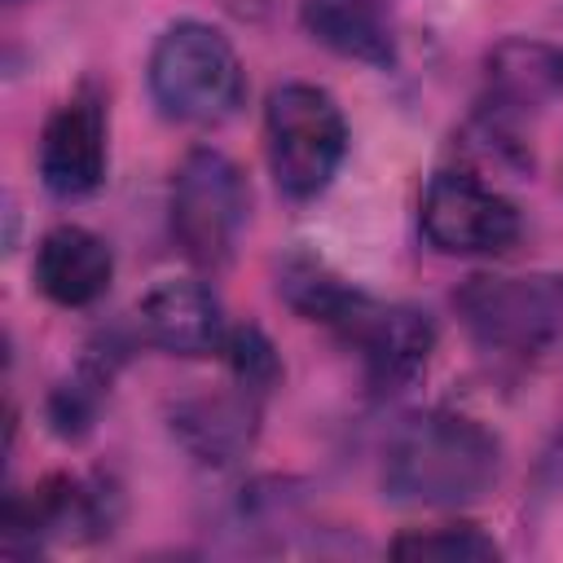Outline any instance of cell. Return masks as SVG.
<instances>
[{"label": "cell", "instance_id": "6da1fadb", "mask_svg": "<svg viewBox=\"0 0 563 563\" xmlns=\"http://www.w3.org/2000/svg\"><path fill=\"white\" fill-rule=\"evenodd\" d=\"M501 475V444L462 413H413L383 457V493L405 506H471Z\"/></svg>", "mask_w": 563, "mask_h": 563}, {"label": "cell", "instance_id": "7a4b0ae2", "mask_svg": "<svg viewBox=\"0 0 563 563\" xmlns=\"http://www.w3.org/2000/svg\"><path fill=\"white\" fill-rule=\"evenodd\" d=\"M242 62L224 31L207 22H176L150 53V92L167 119L220 123L242 106Z\"/></svg>", "mask_w": 563, "mask_h": 563}, {"label": "cell", "instance_id": "3957f363", "mask_svg": "<svg viewBox=\"0 0 563 563\" xmlns=\"http://www.w3.org/2000/svg\"><path fill=\"white\" fill-rule=\"evenodd\" d=\"M462 325L497 352L563 347V273H479L453 290Z\"/></svg>", "mask_w": 563, "mask_h": 563}, {"label": "cell", "instance_id": "277c9868", "mask_svg": "<svg viewBox=\"0 0 563 563\" xmlns=\"http://www.w3.org/2000/svg\"><path fill=\"white\" fill-rule=\"evenodd\" d=\"M264 141H268V167L282 194L317 198L334 180L347 154V123L325 88L282 84L268 92V106H264Z\"/></svg>", "mask_w": 563, "mask_h": 563}, {"label": "cell", "instance_id": "5b68a950", "mask_svg": "<svg viewBox=\"0 0 563 563\" xmlns=\"http://www.w3.org/2000/svg\"><path fill=\"white\" fill-rule=\"evenodd\" d=\"M246 180L220 150H194L172 180V233L202 268H224L246 229Z\"/></svg>", "mask_w": 563, "mask_h": 563}, {"label": "cell", "instance_id": "8992f818", "mask_svg": "<svg viewBox=\"0 0 563 563\" xmlns=\"http://www.w3.org/2000/svg\"><path fill=\"white\" fill-rule=\"evenodd\" d=\"M418 224L440 255H501L519 242V207L471 172H435Z\"/></svg>", "mask_w": 563, "mask_h": 563}, {"label": "cell", "instance_id": "52a82bcc", "mask_svg": "<svg viewBox=\"0 0 563 563\" xmlns=\"http://www.w3.org/2000/svg\"><path fill=\"white\" fill-rule=\"evenodd\" d=\"M334 330L361 352L374 391H400L405 383H413L435 347V325L427 312L405 303H378L369 295H361Z\"/></svg>", "mask_w": 563, "mask_h": 563}, {"label": "cell", "instance_id": "ba28073f", "mask_svg": "<svg viewBox=\"0 0 563 563\" xmlns=\"http://www.w3.org/2000/svg\"><path fill=\"white\" fill-rule=\"evenodd\" d=\"M40 180L57 198H88L106 180V114L92 97L62 101L40 132Z\"/></svg>", "mask_w": 563, "mask_h": 563}, {"label": "cell", "instance_id": "9c48e42d", "mask_svg": "<svg viewBox=\"0 0 563 563\" xmlns=\"http://www.w3.org/2000/svg\"><path fill=\"white\" fill-rule=\"evenodd\" d=\"M141 330L154 347L172 356H211L224 347V312L220 299L194 277H163L136 303Z\"/></svg>", "mask_w": 563, "mask_h": 563}, {"label": "cell", "instance_id": "30bf717a", "mask_svg": "<svg viewBox=\"0 0 563 563\" xmlns=\"http://www.w3.org/2000/svg\"><path fill=\"white\" fill-rule=\"evenodd\" d=\"M255 431H260V396L246 387L202 391L172 409L176 444L202 466H233L255 444Z\"/></svg>", "mask_w": 563, "mask_h": 563}, {"label": "cell", "instance_id": "8fae6325", "mask_svg": "<svg viewBox=\"0 0 563 563\" xmlns=\"http://www.w3.org/2000/svg\"><path fill=\"white\" fill-rule=\"evenodd\" d=\"M114 277V255L106 238L84 224H57L35 246V286L62 308H84L106 295Z\"/></svg>", "mask_w": 563, "mask_h": 563}, {"label": "cell", "instance_id": "7c38bea8", "mask_svg": "<svg viewBox=\"0 0 563 563\" xmlns=\"http://www.w3.org/2000/svg\"><path fill=\"white\" fill-rule=\"evenodd\" d=\"M299 22L317 44H325L339 57L369 66L396 62V40L378 0H303Z\"/></svg>", "mask_w": 563, "mask_h": 563}, {"label": "cell", "instance_id": "4fadbf2b", "mask_svg": "<svg viewBox=\"0 0 563 563\" xmlns=\"http://www.w3.org/2000/svg\"><path fill=\"white\" fill-rule=\"evenodd\" d=\"M488 88L501 106L537 110L563 92V48L541 40H501L488 53Z\"/></svg>", "mask_w": 563, "mask_h": 563}, {"label": "cell", "instance_id": "5bb4252c", "mask_svg": "<svg viewBox=\"0 0 563 563\" xmlns=\"http://www.w3.org/2000/svg\"><path fill=\"white\" fill-rule=\"evenodd\" d=\"M391 554L413 559V563H431V559H440V563H488L501 550L479 528H413V532H400L391 541Z\"/></svg>", "mask_w": 563, "mask_h": 563}, {"label": "cell", "instance_id": "9a60e30c", "mask_svg": "<svg viewBox=\"0 0 563 563\" xmlns=\"http://www.w3.org/2000/svg\"><path fill=\"white\" fill-rule=\"evenodd\" d=\"M224 352H229V369H233L238 387H246L255 396L282 378V361H277L273 343L264 339V330H255V325H238L224 339Z\"/></svg>", "mask_w": 563, "mask_h": 563}, {"label": "cell", "instance_id": "2e32d148", "mask_svg": "<svg viewBox=\"0 0 563 563\" xmlns=\"http://www.w3.org/2000/svg\"><path fill=\"white\" fill-rule=\"evenodd\" d=\"M537 488H541V493H550V497H563V427H559V435L550 440V449L541 453Z\"/></svg>", "mask_w": 563, "mask_h": 563}]
</instances>
